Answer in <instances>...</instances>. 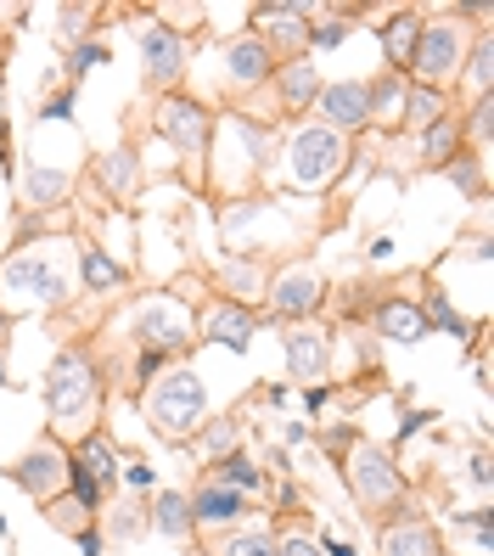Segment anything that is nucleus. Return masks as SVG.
I'll list each match as a JSON object with an SVG mask.
<instances>
[{"mask_svg": "<svg viewBox=\"0 0 494 556\" xmlns=\"http://www.w3.org/2000/svg\"><path fill=\"white\" fill-rule=\"evenodd\" d=\"M377 332L393 338V343H421L427 338V320H421V304L410 299H388L382 315H377Z\"/></svg>", "mask_w": 494, "mask_h": 556, "instance_id": "nucleus-18", "label": "nucleus"}, {"mask_svg": "<svg viewBox=\"0 0 494 556\" xmlns=\"http://www.w3.org/2000/svg\"><path fill=\"white\" fill-rule=\"evenodd\" d=\"M186 529H191V506H186V495H157V534H169V540H186Z\"/></svg>", "mask_w": 494, "mask_h": 556, "instance_id": "nucleus-24", "label": "nucleus"}, {"mask_svg": "<svg viewBox=\"0 0 494 556\" xmlns=\"http://www.w3.org/2000/svg\"><path fill=\"white\" fill-rule=\"evenodd\" d=\"M141 68H147L152 85H175L186 74V40L175 35V28H163V23L141 28Z\"/></svg>", "mask_w": 494, "mask_h": 556, "instance_id": "nucleus-7", "label": "nucleus"}, {"mask_svg": "<svg viewBox=\"0 0 494 556\" xmlns=\"http://www.w3.org/2000/svg\"><path fill=\"white\" fill-rule=\"evenodd\" d=\"M320 118H326V129H359L371 118V85L366 79H343V85H326L320 90Z\"/></svg>", "mask_w": 494, "mask_h": 556, "instance_id": "nucleus-9", "label": "nucleus"}, {"mask_svg": "<svg viewBox=\"0 0 494 556\" xmlns=\"http://www.w3.org/2000/svg\"><path fill=\"white\" fill-rule=\"evenodd\" d=\"M203 332H208V343H219V349H248L253 343V315L242 309V304H214L208 309V320H203Z\"/></svg>", "mask_w": 494, "mask_h": 556, "instance_id": "nucleus-15", "label": "nucleus"}, {"mask_svg": "<svg viewBox=\"0 0 494 556\" xmlns=\"http://www.w3.org/2000/svg\"><path fill=\"white\" fill-rule=\"evenodd\" d=\"M0 377H7V366H0Z\"/></svg>", "mask_w": 494, "mask_h": 556, "instance_id": "nucleus-47", "label": "nucleus"}, {"mask_svg": "<svg viewBox=\"0 0 494 556\" xmlns=\"http://www.w3.org/2000/svg\"><path fill=\"white\" fill-rule=\"evenodd\" d=\"M7 478L17 489H28L35 501L51 506V495H62V483H68V455H62V450H35V455H23Z\"/></svg>", "mask_w": 494, "mask_h": 556, "instance_id": "nucleus-8", "label": "nucleus"}, {"mask_svg": "<svg viewBox=\"0 0 494 556\" xmlns=\"http://www.w3.org/2000/svg\"><path fill=\"white\" fill-rule=\"evenodd\" d=\"M258 23H265V51H299L309 46V23L299 7H258Z\"/></svg>", "mask_w": 494, "mask_h": 556, "instance_id": "nucleus-12", "label": "nucleus"}, {"mask_svg": "<svg viewBox=\"0 0 494 556\" xmlns=\"http://www.w3.org/2000/svg\"><path fill=\"white\" fill-rule=\"evenodd\" d=\"M62 198H68V175H62V169H35V175H28V203H62Z\"/></svg>", "mask_w": 494, "mask_h": 556, "instance_id": "nucleus-25", "label": "nucleus"}, {"mask_svg": "<svg viewBox=\"0 0 494 556\" xmlns=\"http://www.w3.org/2000/svg\"><path fill=\"white\" fill-rule=\"evenodd\" d=\"M186 332H191V320L180 309H169V304H147L136 315V338H141L147 354H175L186 343Z\"/></svg>", "mask_w": 494, "mask_h": 556, "instance_id": "nucleus-10", "label": "nucleus"}, {"mask_svg": "<svg viewBox=\"0 0 494 556\" xmlns=\"http://www.w3.org/2000/svg\"><path fill=\"white\" fill-rule=\"evenodd\" d=\"M281 556H320V551H315L309 540H287V545H281Z\"/></svg>", "mask_w": 494, "mask_h": 556, "instance_id": "nucleus-43", "label": "nucleus"}, {"mask_svg": "<svg viewBox=\"0 0 494 556\" xmlns=\"http://www.w3.org/2000/svg\"><path fill=\"white\" fill-rule=\"evenodd\" d=\"M191 517H197V522H230V517H242V495H237V489H219V483H208L203 495H197Z\"/></svg>", "mask_w": 494, "mask_h": 556, "instance_id": "nucleus-21", "label": "nucleus"}, {"mask_svg": "<svg viewBox=\"0 0 494 556\" xmlns=\"http://www.w3.org/2000/svg\"><path fill=\"white\" fill-rule=\"evenodd\" d=\"M427 421H433V416H427V410H416V416H405V428H400V439H410V433H421V428H427Z\"/></svg>", "mask_w": 494, "mask_h": 556, "instance_id": "nucleus-42", "label": "nucleus"}, {"mask_svg": "<svg viewBox=\"0 0 494 556\" xmlns=\"http://www.w3.org/2000/svg\"><path fill=\"white\" fill-rule=\"evenodd\" d=\"M203 410H208V394H203V382H197V371H175L152 388V421L175 439L191 433L197 421H203Z\"/></svg>", "mask_w": 494, "mask_h": 556, "instance_id": "nucleus-1", "label": "nucleus"}, {"mask_svg": "<svg viewBox=\"0 0 494 556\" xmlns=\"http://www.w3.org/2000/svg\"><path fill=\"white\" fill-rule=\"evenodd\" d=\"M79 551H85V556H102V534L85 529V534H79Z\"/></svg>", "mask_w": 494, "mask_h": 556, "instance_id": "nucleus-44", "label": "nucleus"}, {"mask_svg": "<svg viewBox=\"0 0 494 556\" xmlns=\"http://www.w3.org/2000/svg\"><path fill=\"white\" fill-rule=\"evenodd\" d=\"M455 124L449 118H439L433 129H427V163H433V169H444V163H449V152H455Z\"/></svg>", "mask_w": 494, "mask_h": 556, "instance_id": "nucleus-28", "label": "nucleus"}, {"mask_svg": "<svg viewBox=\"0 0 494 556\" xmlns=\"http://www.w3.org/2000/svg\"><path fill=\"white\" fill-rule=\"evenodd\" d=\"M416 40H421V17H416V12H393V17L382 23V51H388V68L410 74V51H416Z\"/></svg>", "mask_w": 494, "mask_h": 556, "instance_id": "nucleus-17", "label": "nucleus"}, {"mask_svg": "<svg viewBox=\"0 0 494 556\" xmlns=\"http://www.w3.org/2000/svg\"><path fill=\"white\" fill-rule=\"evenodd\" d=\"M136 169H141V163H136V157H129V152H113V157L102 163V180H107L113 191H124L129 180H136Z\"/></svg>", "mask_w": 494, "mask_h": 556, "instance_id": "nucleus-30", "label": "nucleus"}, {"mask_svg": "<svg viewBox=\"0 0 494 556\" xmlns=\"http://www.w3.org/2000/svg\"><path fill=\"white\" fill-rule=\"evenodd\" d=\"M85 7H74V12H62V35H85Z\"/></svg>", "mask_w": 494, "mask_h": 556, "instance_id": "nucleus-40", "label": "nucleus"}, {"mask_svg": "<svg viewBox=\"0 0 494 556\" xmlns=\"http://www.w3.org/2000/svg\"><path fill=\"white\" fill-rule=\"evenodd\" d=\"M382 556H439V529L433 522H393V529H382Z\"/></svg>", "mask_w": 494, "mask_h": 556, "instance_id": "nucleus-16", "label": "nucleus"}, {"mask_svg": "<svg viewBox=\"0 0 494 556\" xmlns=\"http://www.w3.org/2000/svg\"><path fill=\"white\" fill-rule=\"evenodd\" d=\"M349 483H354V495L366 501V506H393L405 495V483H400V472L388 467V455L382 450H354V462H349Z\"/></svg>", "mask_w": 494, "mask_h": 556, "instance_id": "nucleus-5", "label": "nucleus"}, {"mask_svg": "<svg viewBox=\"0 0 494 556\" xmlns=\"http://www.w3.org/2000/svg\"><path fill=\"white\" fill-rule=\"evenodd\" d=\"M326 551H332V556H354V551H349L343 540H326Z\"/></svg>", "mask_w": 494, "mask_h": 556, "instance_id": "nucleus-46", "label": "nucleus"}, {"mask_svg": "<svg viewBox=\"0 0 494 556\" xmlns=\"http://www.w3.org/2000/svg\"><path fill=\"white\" fill-rule=\"evenodd\" d=\"M157 136L175 141L180 152H203L208 147V113L186 102V96H163L157 102Z\"/></svg>", "mask_w": 494, "mask_h": 556, "instance_id": "nucleus-6", "label": "nucleus"}, {"mask_svg": "<svg viewBox=\"0 0 494 556\" xmlns=\"http://www.w3.org/2000/svg\"><path fill=\"white\" fill-rule=\"evenodd\" d=\"M124 478L136 483V489H152V483H157V472H152L147 462H129V467H124Z\"/></svg>", "mask_w": 494, "mask_h": 556, "instance_id": "nucleus-38", "label": "nucleus"}, {"mask_svg": "<svg viewBox=\"0 0 494 556\" xmlns=\"http://www.w3.org/2000/svg\"><path fill=\"white\" fill-rule=\"evenodd\" d=\"M287 366L299 377H320L326 371V338L320 332H292L287 338Z\"/></svg>", "mask_w": 494, "mask_h": 556, "instance_id": "nucleus-20", "label": "nucleus"}, {"mask_svg": "<svg viewBox=\"0 0 494 556\" xmlns=\"http://www.w3.org/2000/svg\"><path fill=\"white\" fill-rule=\"evenodd\" d=\"M343 136H332L326 124H315V129H304L299 141H292V180L299 186H326L338 169H343Z\"/></svg>", "mask_w": 494, "mask_h": 556, "instance_id": "nucleus-2", "label": "nucleus"}, {"mask_svg": "<svg viewBox=\"0 0 494 556\" xmlns=\"http://www.w3.org/2000/svg\"><path fill=\"white\" fill-rule=\"evenodd\" d=\"M270 68H276V56L265 51V40H258V35H248V40H237V46L225 51V79L237 85V90L270 79Z\"/></svg>", "mask_w": 494, "mask_h": 556, "instance_id": "nucleus-11", "label": "nucleus"}, {"mask_svg": "<svg viewBox=\"0 0 494 556\" xmlns=\"http://www.w3.org/2000/svg\"><path fill=\"white\" fill-rule=\"evenodd\" d=\"M214 483H219V489H237V495H242V489L258 483V467L248 462V455H225V462L214 467Z\"/></svg>", "mask_w": 494, "mask_h": 556, "instance_id": "nucleus-26", "label": "nucleus"}, {"mask_svg": "<svg viewBox=\"0 0 494 556\" xmlns=\"http://www.w3.org/2000/svg\"><path fill=\"white\" fill-rule=\"evenodd\" d=\"M410 68H416V79L427 90H433L439 79H449L460 68V28L455 23H421V40L410 51Z\"/></svg>", "mask_w": 494, "mask_h": 556, "instance_id": "nucleus-3", "label": "nucleus"}, {"mask_svg": "<svg viewBox=\"0 0 494 556\" xmlns=\"http://www.w3.org/2000/svg\"><path fill=\"white\" fill-rule=\"evenodd\" d=\"M136 529H147V517H141V511H129V506H124V511L113 517V534H124V540H129V534H136Z\"/></svg>", "mask_w": 494, "mask_h": 556, "instance_id": "nucleus-37", "label": "nucleus"}, {"mask_svg": "<svg viewBox=\"0 0 494 556\" xmlns=\"http://www.w3.org/2000/svg\"><path fill=\"white\" fill-rule=\"evenodd\" d=\"M405 118H410L416 129H433V124L444 118V96L427 90V85H416V90L405 96Z\"/></svg>", "mask_w": 494, "mask_h": 556, "instance_id": "nucleus-23", "label": "nucleus"}, {"mask_svg": "<svg viewBox=\"0 0 494 556\" xmlns=\"http://www.w3.org/2000/svg\"><path fill=\"white\" fill-rule=\"evenodd\" d=\"M0 287H12V292H35V299H46V304H56V299H62V276L46 265V258H17V265H7Z\"/></svg>", "mask_w": 494, "mask_h": 556, "instance_id": "nucleus-13", "label": "nucleus"}, {"mask_svg": "<svg viewBox=\"0 0 494 556\" xmlns=\"http://www.w3.org/2000/svg\"><path fill=\"white\" fill-rule=\"evenodd\" d=\"M203 450H208V455H225V450H237V428H230V421H219V428H208V433H203Z\"/></svg>", "mask_w": 494, "mask_h": 556, "instance_id": "nucleus-33", "label": "nucleus"}, {"mask_svg": "<svg viewBox=\"0 0 494 556\" xmlns=\"http://www.w3.org/2000/svg\"><path fill=\"white\" fill-rule=\"evenodd\" d=\"M102 62H107V46H79V51H74V74L85 79L90 68H102Z\"/></svg>", "mask_w": 494, "mask_h": 556, "instance_id": "nucleus-34", "label": "nucleus"}, {"mask_svg": "<svg viewBox=\"0 0 494 556\" xmlns=\"http://www.w3.org/2000/svg\"><path fill=\"white\" fill-rule=\"evenodd\" d=\"M46 511H51V522H56L62 534H74V540L85 534V517H90V511H85L79 501H56V506H46Z\"/></svg>", "mask_w": 494, "mask_h": 556, "instance_id": "nucleus-29", "label": "nucleus"}, {"mask_svg": "<svg viewBox=\"0 0 494 556\" xmlns=\"http://www.w3.org/2000/svg\"><path fill=\"white\" fill-rule=\"evenodd\" d=\"M270 309L281 315V320H299V315H315L320 309V281L315 276H281L276 281V292H270Z\"/></svg>", "mask_w": 494, "mask_h": 556, "instance_id": "nucleus-14", "label": "nucleus"}, {"mask_svg": "<svg viewBox=\"0 0 494 556\" xmlns=\"http://www.w3.org/2000/svg\"><path fill=\"white\" fill-rule=\"evenodd\" d=\"M343 35H349L343 23H326V28L315 23V28H309V46H343Z\"/></svg>", "mask_w": 494, "mask_h": 556, "instance_id": "nucleus-36", "label": "nucleus"}, {"mask_svg": "<svg viewBox=\"0 0 494 556\" xmlns=\"http://www.w3.org/2000/svg\"><path fill=\"white\" fill-rule=\"evenodd\" d=\"M449 180H460V186H467V191H478V163H455V169H449Z\"/></svg>", "mask_w": 494, "mask_h": 556, "instance_id": "nucleus-39", "label": "nucleus"}, {"mask_svg": "<svg viewBox=\"0 0 494 556\" xmlns=\"http://www.w3.org/2000/svg\"><path fill=\"white\" fill-rule=\"evenodd\" d=\"M489 79H494V56H489V40H478V51H472V85L489 96Z\"/></svg>", "mask_w": 494, "mask_h": 556, "instance_id": "nucleus-32", "label": "nucleus"}, {"mask_svg": "<svg viewBox=\"0 0 494 556\" xmlns=\"http://www.w3.org/2000/svg\"><path fill=\"white\" fill-rule=\"evenodd\" d=\"M276 79H281V102H287V113H304L315 96H320V74L309 68V62H287V68H276Z\"/></svg>", "mask_w": 494, "mask_h": 556, "instance_id": "nucleus-19", "label": "nucleus"}, {"mask_svg": "<svg viewBox=\"0 0 494 556\" xmlns=\"http://www.w3.org/2000/svg\"><path fill=\"white\" fill-rule=\"evenodd\" d=\"M489 124H494V102H489V96H478V108H472V136L478 141H489Z\"/></svg>", "mask_w": 494, "mask_h": 556, "instance_id": "nucleus-35", "label": "nucleus"}, {"mask_svg": "<svg viewBox=\"0 0 494 556\" xmlns=\"http://www.w3.org/2000/svg\"><path fill=\"white\" fill-rule=\"evenodd\" d=\"M85 281H90L96 292H107V287H118V281H124V270L113 265V258H107L102 248H90V253H85Z\"/></svg>", "mask_w": 494, "mask_h": 556, "instance_id": "nucleus-27", "label": "nucleus"}, {"mask_svg": "<svg viewBox=\"0 0 494 556\" xmlns=\"http://www.w3.org/2000/svg\"><path fill=\"white\" fill-rule=\"evenodd\" d=\"M96 394V371H90V359L85 354H62L56 366H51V388H46V405L51 416H79Z\"/></svg>", "mask_w": 494, "mask_h": 556, "instance_id": "nucleus-4", "label": "nucleus"}, {"mask_svg": "<svg viewBox=\"0 0 494 556\" xmlns=\"http://www.w3.org/2000/svg\"><path fill=\"white\" fill-rule=\"evenodd\" d=\"M74 462H79V467H85L96 483H102V495H107V483L118 478V472H113V444H107V439H85Z\"/></svg>", "mask_w": 494, "mask_h": 556, "instance_id": "nucleus-22", "label": "nucleus"}, {"mask_svg": "<svg viewBox=\"0 0 494 556\" xmlns=\"http://www.w3.org/2000/svg\"><path fill=\"white\" fill-rule=\"evenodd\" d=\"M219 556H276V540H265V534H237Z\"/></svg>", "mask_w": 494, "mask_h": 556, "instance_id": "nucleus-31", "label": "nucleus"}, {"mask_svg": "<svg viewBox=\"0 0 494 556\" xmlns=\"http://www.w3.org/2000/svg\"><path fill=\"white\" fill-rule=\"evenodd\" d=\"M74 113V96H56V102H46V118H68Z\"/></svg>", "mask_w": 494, "mask_h": 556, "instance_id": "nucleus-41", "label": "nucleus"}, {"mask_svg": "<svg viewBox=\"0 0 494 556\" xmlns=\"http://www.w3.org/2000/svg\"><path fill=\"white\" fill-rule=\"evenodd\" d=\"M157 366H163V354H141V371H136V377H141V382H147V377H152V371H157Z\"/></svg>", "mask_w": 494, "mask_h": 556, "instance_id": "nucleus-45", "label": "nucleus"}]
</instances>
